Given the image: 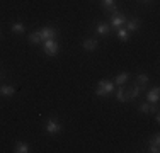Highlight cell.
I'll return each mask as SVG.
<instances>
[{"mask_svg": "<svg viewBox=\"0 0 160 153\" xmlns=\"http://www.w3.org/2000/svg\"><path fill=\"white\" fill-rule=\"evenodd\" d=\"M138 27H140V21H136V19H129L124 24V29L126 31H138Z\"/></svg>", "mask_w": 160, "mask_h": 153, "instance_id": "obj_8", "label": "cell"}, {"mask_svg": "<svg viewBox=\"0 0 160 153\" xmlns=\"http://www.w3.org/2000/svg\"><path fill=\"white\" fill-rule=\"evenodd\" d=\"M158 94H160L158 87L148 90V94H147V102H157V101H158Z\"/></svg>", "mask_w": 160, "mask_h": 153, "instance_id": "obj_7", "label": "cell"}, {"mask_svg": "<svg viewBox=\"0 0 160 153\" xmlns=\"http://www.w3.org/2000/svg\"><path fill=\"white\" fill-rule=\"evenodd\" d=\"M16 151L17 153H29V151H31V148H29V145L24 143V141H17V143H16Z\"/></svg>", "mask_w": 160, "mask_h": 153, "instance_id": "obj_10", "label": "cell"}, {"mask_svg": "<svg viewBox=\"0 0 160 153\" xmlns=\"http://www.w3.org/2000/svg\"><path fill=\"white\" fill-rule=\"evenodd\" d=\"M12 31H14V32H17V34H22L26 31V27H24L22 22H14V24H12Z\"/></svg>", "mask_w": 160, "mask_h": 153, "instance_id": "obj_17", "label": "cell"}, {"mask_svg": "<svg viewBox=\"0 0 160 153\" xmlns=\"http://www.w3.org/2000/svg\"><path fill=\"white\" fill-rule=\"evenodd\" d=\"M116 99L119 102H126L128 99H126V92L123 90V87H121V89H118V92H116Z\"/></svg>", "mask_w": 160, "mask_h": 153, "instance_id": "obj_18", "label": "cell"}, {"mask_svg": "<svg viewBox=\"0 0 160 153\" xmlns=\"http://www.w3.org/2000/svg\"><path fill=\"white\" fill-rule=\"evenodd\" d=\"M124 92H126V99H128V101H135V99H138L140 94H142V87H131V89H128Z\"/></svg>", "mask_w": 160, "mask_h": 153, "instance_id": "obj_6", "label": "cell"}, {"mask_svg": "<svg viewBox=\"0 0 160 153\" xmlns=\"http://www.w3.org/2000/svg\"><path fill=\"white\" fill-rule=\"evenodd\" d=\"M109 29H111V27H109V24H106V22H99L97 27H96V31L99 34H108Z\"/></svg>", "mask_w": 160, "mask_h": 153, "instance_id": "obj_13", "label": "cell"}, {"mask_svg": "<svg viewBox=\"0 0 160 153\" xmlns=\"http://www.w3.org/2000/svg\"><path fill=\"white\" fill-rule=\"evenodd\" d=\"M145 2H147V0H145Z\"/></svg>", "mask_w": 160, "mask_h": 153, "instance_id": "obj_23", "label": "cell"}, {"mask_svg": "<svg viewBox=\"0 0 160 153\" xmlns=\"http://www.w3.org/2000/svg\"><path fill=\"white\" fill-rule=\"evenodd\" d=\"M128 78H129V73H119L116 76V80H114V82L118 83V85H124V83L128 82Z\"/></svg>", "mask_w": 160, "mask_h": 153, "instance_id": "obj_14", "label": "cell"}, {"mask_svg": "<svg viewBox=\"0 0 160 153\" xmlns=\"http://www.w3.org/2000/svg\"><path fill=\"white\" fill-rule=\"evenodd\" d=\"M160 143V138H158V135H155V138L152 140V145H158Z\"/></svg>", "mask_w": 160, "mask_h": 153, "instance_id": "obj_22", "label": "cell"}, {"mask_svg": "<svg viewBox=\"0 0 160 153\" xmlns=\"http://www.w3.org/2000/svg\"><path fill=\"white\" fill-rule=\"evenodd\" d=\"M29 41H31L32 44H39V43H41V34H39V31H36V32H31V36H29Z\"/></svg>", "mask_w": 160, "mask_h": 153, "instance_id": "obj_16", "label": "cell"}, {"mask_svg": "<svg viewBox=\"0 0 160 153\" xmlns=\"http://www.w3.org/2000/svg\"><path fill=\"white\" fill-rule=\"evenodd\" d=\"M0 94L5 95V97H9V95L16 94V89H14V87H9V85H2L0 87Z\"/></svg>", "mask_w": 160, "mask_h": 153, "instance_id": "obj_12", "label": "cell"}, {"mask_svg": "<svg viewBox=\"0 0 160 153\" xmlns=\"http://www.w3.org/2000/svg\"><path fill=\"white\" fill-rule=\"evenodd\" d=\"M114 90V83L109 82V80H99V87L96 90V95H99V97H106V95L112 94Z\"/></svg>", "mask_w": 160, "mask_h": 153, "instance_id": "obj_1", "label": "cell"}, {"mask_svg": "<svg viewBox=\"0 0 160 153\" xmlns=\"http://www.w3.org/2000/svg\"><path fill=\"white\" fill-rule=\"evenodd\" d=\"M148 151H152V153H158L160 150H158V145H152L150 143V150H148Z\"/></svg>", "mask_w": 160, "mask_h": 153, "instance_id": "obj_21", "label": "cell"}, {"mask_svg": "<svg viewBox=\"0 0 160 153\" xmlns=\"http://www.w3.org/2000/svg\"><path fill=\"white\" fill-rule=\"evenodd\" d=\"M43 48H44V53H46L48 56H56L60 46L55 39H46V41H43Z\"/></svg>", "mask_w": 160, "mask_h": 153, "instance_id": "obj_2", "label": "cell"}, {"mask_svg": "<svg viewBox=\"0 0 160 153\" xmlns=\"http://www.w3.org/2000/svg\"><path fill=\"white\" fill-rule=\"evenodd\" d=\"M126 21L128 19L124 17L123 14H119V12H114V15H112V21H111V27H123L124 24H126Z\"/></svg>", "mask_w": 160, "mask_h": 153, "instance_id": "obj_4", "label": "cell"}, {"mask_svg": "<svg viewBox=\"0 0 160 153\" xmlns=\"http://www.w3.org/2000/svg\"><path fill=\"white\" fill-rule=\"evenodd\" d=\"M102 3H104V7H108V9L114 7V0H102Z\"/></svg>", "mask_w": 160, "mask_h": 153, "instance_id": "obj_20", "label": "cell"}, {"mask_svg": "<svg viewBox=\"0 0 160 153\" xmlns=\"http://www.w3.org/2000/svg\"><path fill=\"white\" fill-rule=\"evenodd\" d=\"M138 82L142 83V85H145V83L148 82V75H145V73H140V75H138Z\"/></svg>", "mask_w": 160, "mask_h": 153, "instance_id": "obj_19", "label": "cell"}, {"mask_svg": "<svg viewBox=\"0 0 160 153\" xmlns=\"http://www.w3.org/2000/svg\"><path fill=\"white\" fill-rule=\"evenodd\" d=\"M41 34V41H46V39H55L56 37V31L53 27H43L39 31Z\"/></svg>", "mask_w": 160, "mask_h": 153, "instance_id": "obj_5", "label": "cell"}, {"mask_svg": "<svg viewBox=\"0 0 160 153\" xmlns=\"http://www.w3.org/2000/svg\"><path fill=\"white\" fill-rule=\"evenodd\" d=\"M157 111V107L152 106V102H145V104L140 106V112L142 114H150V112H155Z\"/></svg>", "mask_w": 160, "mask_h": 153, "instance_id": "obj_9", "label": "cell"}, {"mask_svg": "<svg viewBox=\"0 0 160 153\" xmlns=\"http://www.w3.org/2000/svg\"><path fill=\"white\" fill-rule=\"evenodd\" d=\"M46 131L49 135H58L60 131H62V124L58 122V119H53V117H49L46 121Z\"/></svg>", "mask_w": 160, "mask_h": 153, "instance_id": "obj_3", "label": "cell"}, {"mask_svg": "<svg viewBox=\"0 0 160 153\" xmlns=\"http://www.w3.org/2000/svg\"><path fill=\"white\" fill-rule=\"evenodd\" d=\"M118 36L121 41H128L129 39V31H126L124 27H118Z\"/></svg>", "mask_w": 160, "mask_h": 153, "instance_id": "obj_15", "label": "cell"}, {"mask_svg": "<svg viewBox=\"0 0 160 153\" xmlns=\"http://www.w3.org/2000/svg\"><path fill=\"white\" fill-rule=\"evenodd\" d=\"M96 48H97V41L96 39H85L83 41V49H87V51H94Z\"/></svg>", "mask_w": 160, "mask_h": 153, "instance_id": "obj_11", "label": "cell"}]
</instances>
